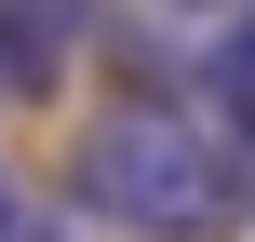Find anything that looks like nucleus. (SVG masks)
Masks as SVG:
<instances>
[{"label":"nucleus","mask_w":255,"mask_h":242,"mask_svg":"<svg viewBox=\"0 0 255 242\" xmlns=\"http://www.w3.org/2000/svg\"><path fill=\"white\" fill-rule=\"evenodd\" d=\"M67 189H81V216H108V229H134V242H229L255 216V162L215 135V108H188V94H121L67 148Z\"/></svg>","instance_id":"obj_1"},{"label":"nucleus","mask_w":255,"mask_h":242,"mask_svg":"<svg viewBox=\"0 0 255 242\" xmlns=\"http://www.w3.org/2000/svg\"><path fill=\"white\" fill-rule=\"evenodd\" d=\"M81 40H108V0H0V108L54 94Z\"/></svg>","instance_id":"obj_2"},{"label":"nucleus","mask_w":255,"mask_h":242,"mask_svg":"<svg viewBox=\"0 0 255 242\" xmlns=\"http://www.w3.org/2000/svg\"><path fill=\"white\" fill-rule=\"evenodd\" d=\"M13 229H27V202H13V162H0V242H13Z\"/></svg>","instance_id":"obj_3"},{"label":"nucleus","mask_w":255,"mask_h":242,"mask_svg":"<svg viewBox=\"0 0 255 242\" xmlns=\"http://www.w3.org/2000/svg\"><path fill=\"white\" fill-rule=\"evenodd\" d=\"M13 242H81V229H67V216H27V229H13Z\"/></svg>","instance_id":"obj_4"},{"label":"nucleus","mask_w":255,"mask_h":242,"mask_svg":"<svg viewBox=\"0 0 255 242\" xmlns=\"http://www.w3.org/2000/svg\"><path fill=\"white\" fill-rule=\"evenodd\" d=\"M229 54H242V67H255V0H242V27H229Z\"/></svg>","instance_id":"obj_5"}]
</instances>
